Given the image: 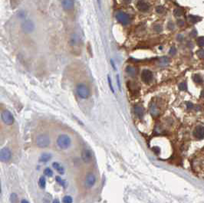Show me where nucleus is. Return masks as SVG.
<instances>
[{
    "label": "nucleus",
    "mask_w": 204,
    "mask_h": 203,
    "mask_svg": "<svg viewBox=\"0 0 204 203\" xmlns=\"http://www.w3.org/2000/svg\"><path fill=\"white\" fill-rule=\"evenodd\" d=\"M81 159L82 160L85 162V163H88L91 162V159H92V154L91 152L87 150V149H85L82 152H81Z\"/></svg>",
    "instance_id": "obj_11"
},
{
    "label": "nucleus",
    "mask_w": 204,
    "mask_h": 203,
    "mask_svg": "<svg viewBox=\"0 0 204 203\" xmlns=\"http://www.w3.org/2000/svg\"><path fill=\"white\" fill-rule=\"evenodd\" d=\"M176 40H177L178 41H182L183 40V35H182V34H178V35L176 36Z\"/></svg>",
    "instance_id": "obj_39"
},
{
    "label": "nucleus",
    "mask_w": 204,
    "mask_h": 203,
    "mask_svg": "<svg viewBox=\"0 0 204 203\" xmlns=\"http://www.w3.org/2000/svg\"><path fill=\"white\" fill-rule=\"evenodd\" d=\"M197 55L200 58H203L204 57V51L203 49H200L197 51Z\"/></svg>",
    "instance_id": "obj_32"
},
{
    "label": "nucleus",
    "mask_w": 204,
    "mask_h": 203,
    "mask_svg": "<svg viewBox=\"0 0 204 203\" xmlns=\"http://www.w3.org/2000/svg\"><path fill=\"white\" fill-rule=\"evenodd\" d=\"M44 173L45 176H49V177H51L53 176V172L50 168H46V169L44 170Z\"/></svg>",
    "instance_id": "obj_28"
},
{
    "label": "nucleus",
    "mask_w": 204,
    "mask_h": 203,
    "mask_svg": "<svg viewBox=\"0 0 204 203\" xmlns=\"http://www.w3.org/2000/svg\"><path fill=\"white\" fill-rule=\"evenodd\" d=\"M188 20H189L191 23L194 24V23H196V22H198L199 21H200V20H201V18L196 16H193V15H189V16H188Z\"/></svg>",
    "instance_id": "obj_20"
},
{
    "label": "nucleus",
    "mask_w": 204,
    "mask_h": 203,
    "mask_svg": "<svg viewBox=\"0 0 204 203\" xmlns=\"http://www.w3.org/2000/svg\"><path fill=\"white\" fill-rule=\"evenodd\" d=\"M71 139L68 135H60L57 139V144L62 150H67L71 146Z\"/></svg>",
    "instance_id": "obj_1"
},
{
    "label": "nucleus",
    "mask_w": 204,
    "mask_h": 203,
    "mask_svg": "<svg viewBox=\"0 0 204 203\" xmlns=\"http://www.w3.org/2000/svg\"><path fill=\"white\" fill-rule=\"evenodd\" d=\"M187 108H189V109H191V108L193 107V104L192 103H190V102H187Z\"/></svg>",
    "instance_id": "obj_41"
},
{
    "label": "nucleus",
    "mask_w": 204,
    "mask_h": 203,
    "mask_svg": "<svg viewBox=\"0 0 204 203\" xmlns=\"http://www.w3.org/2000/svg\"><path fill=\"white\" fill-rule=\"evenodd\" d=\"M193 81L195 83H196V84H200L203 81V79H202L201 76L200 74H194L193 77Z\"/></svg>",
    "instance_id": "obj_22"
},
{
    "label": "nucleus",
    "mask_w": 204,
    "mask_h": 203,
    "mask_svg": "<svg viewBox=\"0 0 204 203\" xmlns=\"http://www.w3.org/2000/svg\"><path fill=\"white\" fill-rule=\"evenodd\" d=\"M176 48H174V47H172L170 49V51H169V53H170V54H171V55H174V54H176Z\"/></svg>",
    "instance_id": "obj_35"
},
{
    "label": "nucleus",
    "mask_w": 204,
    "mask_h": 203,
    "mask_svg": "<svg viewBox=\"0 0 204 203\" xmlns=\"http://www.w3.org/2000/svg\"><path fill=\"white\" fill-rule=\"evenodd\" d=\"M62 201H63V202L64 203H72L73 202V199H72V198H71V196H69V195H66V196H65V197L63 198Z\"/></svg>",
    "instance_id": "obj_26"
},
{
    "label": "nucleus",
    "mask_w": 204,
    "mask_h": 203,
    "mask_svg": "<svg viewBox=\"0 0 204 203\" xmlns=\"http://www.w3.org/2000/svg\"><path fill=\"white\" fill-rule=\"evenodd\" d=\"M116 18L120 23L123 24L124 25H127L131 23V18L130 16L127 13H124L123 12H118L116 14Z\"/></svg>",
    "instance_id": "obj_4"
},
{
    "label": "nucleus",
    "mask_w": 204,
    "mask_h": 203,
    "mask_svg": "<svg viewBox=\"0 0 204 203\" xmlns=\"http://www.w3.org/2000/svg\"><path fill=\"white\" fill-rule=\"evenodd\" d=\"M153 30H154L156 32H157V33L161 32L162 30H163V27H162L161 25H160V24H155L153 26Z\"/></svg>",
    "instance_id": "obj_23"
},
{
    "label": "nucleus",
    "mask_w": 204,
    "mask_h": 203,
    "mask_svg": "<svg viewBox=\"0 0 204 203\" xmlns=\"http://www.w3.org/2000/svg\"><path fill=\"white\" fill-rule=\"evenodd\" d=\"M107 79H108V82H109V87H110L111 91H112L113 93H114V88H113V87H112L111 81V78H110V76H109V75H108V77H107Z\"/></svg>",
    "instance_id": "obj_34"
},
{
    "label": "nucleus",
    "mask_w": 204,
    "mask_h": 203,
    "mask_svg": "<svg viewBox=\"0 0 204 203\" xmlns=\"http://www.w3.org/2000/svg\"><path fill=\"white\" fill-rule=\"evenodd\" d=\"M55 179H56V181H57L58 183H60L62 186L65 187V182H64V181H62V179H61L59 176H56V178H55Z\"/></svg>",
    "instance_id": "obj_33"
},
{
    "label": "nucleus",
    "mask_w": 204,
    "mask_h": 203,
    "mask_svg": "<svg viewBox=\"0 0 204 203\" xmlns=\"http://www.w3.org/2000/svg\"><path fill=\"white\" fill-rule=\"evenodd\" d=\"M176 23H177V25H178L179 26H183V25H184V22H183V20H180V19L177 20Z\"/></svg>",
    "instance_id": "obj_40"
},
{
    "label": "nucleus",
    "mask_w": 204,
    "mask_h": 203,
    "mask_svg": "<svg viewBox=\"0 0 204 203\" xmlns=\"http://www.w3.org/2000/svg\"><path fill=\"white\" fill-rule=\"evenodd\" d=\"M152 150H153V152H155L156 154H160V149L159 147H156V146H154V147H153Z\"/></svg>",
    "instance_id": "obj_37"
},
{
    "label": "nucleus",
    "mask_w": 204,
    "mask_h": 203,
    "mask_svg": "<svg viewBox=\"0 0 204 203\" xmlns=\"http://www.w3.org/2000/svg\"><path fill=\"white\" fill-rule=\"evenodd\" d=\"M2 120L7 125H12L14 123V117L9 110H5L2 114Z\"/></svg>",
    "instance_id": "obj_5"
},
{
    "label": "nucleus",
    "mask_w": 204,
    "mask_h": 203,
    "mask_svg": "<svg viewBox=\"0 0 204 203\" xmlns=\"http://www.w3.org/2000/svg\"><path fill=\"white\" fill-rule=\"evenodd\" d=\"M38 184H39V186H40L42 188H44L45 187V185H46V181H45V177L42 176V177L39 179Z\"/></svg>",
    "instance_id": "obj_24"
},
{
    "label": "nucleus",
    "mask_w": 204,
    "mask_h": 203,
    "mask_svg": "<svg viewBox=\"0 0 204 203\" xmlns=\"http://www.w3.org/2000/svg\"><path fill=\"white\" fill-rule=\"evenodd\" d=\"M12 158V152L8 148H3L0 150V159L3 163L9 161Z\"/></svg>",
    "instance_id": "obj_6"
},
{
    "label": "nucleus",
    "mask_w": 204,
    "mask_h": 203,
    "mask_svg": "<svg viewBox=\"0 0 204 203\" xmlns=\"http://www.w3.org/2000/svg\"><path fill=\"white\" fill-rule=\"evenodd\" d=\"M10 201L12 203H16L18 201V197L17 195L15 194V193H12L11 195V197H10Z\"/></svg>",
    "instance_id": "obj_29"
},
{
    "label": "nucleus",
    "mask_w": 204,
    "mask_h": 203,
    "mask_svg": "<svg viewBox=\"0 0 204 203\" xmlns=\"http://www.w3.org/2000/svg\"><path fill=\"white\" fill-rule=\"evenodd\" d=\"M52 166L54 167V169H55L58 173H60V174H64V172H65V169H64V168L61 166V164H59L58 163H53V164H52Z\"/></svg>",
    "instance_id": "obj_16"
},
{
    "label": "nucleus",
    "mask_w": 204,
    "mask_h": 203,
    "mask_svg": "<svg viewBox=\"0 0 204 203\" xmlns=\"http://www.w3.org/2000/svg\"><path fill=\"white\" fill-rule=\"evenodd\" d=\"M21 203H29V202H28L27 200H25V199H23V200H22V201L21 202Z\"/></svg>",
    "instance_id": "obj_44"
},
{
    "label": "nucleus",
    "mask_w": 204,
    "mask_h": 203,
    "mask_svg": "<svg viewBox=\"0 0 204 203\" xmlns=\"http://www.w3.org/2000/svg\"><path fill=\"white\" fill-rule=\"evenodd\" d=\"M179 89L180 90H187V85L186 83L183 82V83H180L179 85Z\"/></svg>",
    "instance_id": "obj_30"
},
{
    "label": "nucleus",
    "mask_w": 204,
    "mask_h": 203,
    "mask_svg": "<svg viewBox=\"0 0 204 203\" xmlns=\"http://www.w3.org/2000/svg\"><path fill=\"white\" fill-rule=\"evenodd\" d=\"M189 35H190V37H196V36L197 35V32H196V29H193V30L189 33Z\"/></svg>",
    "instance_id": "obj_38"
},
{
    "label": "nucleus",
    "mask_w": 204,
    "mask_h": 203,
    "mask_svg": "<svg viewBox=\"0 0 204 203\" xmlns=\"http://www.w3.org/2000/svg\"><path fill=\"white\" fill-rule=\"evenodd\" d=\"M1 192H2V189H1V183H0V193H1Z\"/></svg>",
    "instance_id": "obj_46"
},
{
    "label": "nucleus",
    "mask_w": 204,
    "mask_h": 203,
    "mask_svg": "<svg viewBox=\"0 0 204 203\" xmlns=\"http://www.w3.org/2000/svg\"><path fill=\"white\" fill-rule=\"evenodd\" d=\"M193 135L196 138V139H203L204 137V128L202 125L200 126H197L194 131H193Z\"/></svg>",
    "instance_id": "obj_10"
},
{
    "label": "nucleus",
    "mask_w": 204,
    "mask_h": 203,
    "mask_svg": "<svg viewBox=\"0 0 204 203\" xmlns=\"http://www.w3.org/2000/svg\"><path fill=\"white\" fill-rule=\"evenodd\" d=\"M134 114H136L137 117H138L139 118H142L144 117V108L141 106L136 105L134 107Z\"/></svg>",
    "instance_id": "obj_14"
},
{
    "label": "nucleus",
    "mask_w": 204,
    "mask_h": 203,
    "mask_svg": "<svg viewBox=\"0 0 204 203\" xmlns=\"http://www.w3.org/2000/svg\"><path fill=\"white\" fill-rule=\"evenodd\" d=\"M79 41H80V39H79L78 35L76 34H73L70 37L69 42H70V45L71 46H74V45H77L78 44Z\"/></svg>",
    "instance_id": "obj_15"
},
{
    "label": "nucleus",
    "mask_w": 204,
    "mask_h": 203,
    "mask_svg": "<svg viewBox=\"0 0 204 203\" xmlns=\"http://www.w3.org/2000/svg\"><path fill=\"white\" fill-rule=\"evenodd\" d=\"M137 8L141 12H147L149 10V5L143 0H140L137 3Z\"/></svg>",
    "instance_id": "obj_13"
},
{
    "label": "nucleus",
    "mask_w": 204,
    "mask_h": 203,
    "mask_svg": "<svg viewBox=\"0 0 204 203\" xmlns=\"http://www.w3.org/2000/svg\"><path fill=\"white\" fill-rule=\"evenodd\" d=\"M36 144L40 148H45L50 144V138L46 134H41L36 138Z\"/></svg>",
    "instance_id": "obj_2"
},
{
    "label": "nucleus",
    "mask_w": 204,
    "mask_h": 203,
    "mask_svg": "<svg viewBox=\"0 0 204 203\" xmlns=\"http://www.w3.org/2000/svg\"><path fill=\"white\" fill-rule=\"evenodd\" d=\"M35 29L34 23L31 20H27L22 24V29L26 33L32 32Z\"/></svg>",
    "instance_id": "obj_9"
},
{
    "label": "nucleus",
    "mask_w": 204,
    "mask_h": 203,
    "mask_svg": "<svg viewBox=\"0 0 204 203\" xmlns=\"http://www.w3.org/2000/svg\"><path fill=\"white\" fill-rule=\"evenodd\" d=\"M150 113L151 114L153 117H157L159 114V110L157 109V106L154 103H152L150 107Z\"/></svg>",
    "instance_id": "obj_19"
},
{
    "label": "nucleus",
    "mask_w": 204,
    "mask_h": 203,
    "mask_svg": "<svg viewBox=\"0 0 204 203\" xmlns=\"http://www.w3.org/2000/svg\"><path fill=\"white\" fill-rule=\"evenodd\" d=\"M51 159V154H49V153H43V154L41 156L39 160H40V162H42V163H47V162H49Z\"/></svg>",
    "instance_id": "obj_18"
},
{
    "label": "nucleus",
    "mask_w": 204,
    "mask_h": 203,
    "mask_svg": "<svg viewBox=\"0 0 204 203\" xmlns=\"http://www.w3.org/2000/svg\"><path fill=\"white\" fill-rule=\"evenodd\" d=\"M126 72L127 73L128 75H130L131 77H134L137 74V69L134 67L128 66L126 68Z\"/></svg>",
    "instance_id": "obj_17"
},
{
    "label": "nucleus",
    "mask_w": 204,
    "mask_h": 203,
    "mask_svg": "<svg viewBox=\"0 0 204 203\" xmlns=\"http://www.w3.org/2000/svg\"><path fill=\"white\" fill-rule=\"evenodd\" d=\"M124 2L127 3V4H128V3H130V2H131V0H124Z\"/></svg>",
    "instance_id": "obj_43"
},
{
    "label": "nucleus",
    "mask_w": 204,
    "mask_h": 203,
    "mask_svg": "<svg viewBox=\"0 0 204 203\" xmlns=\"http://www.w3.org/2000/svg\"><path fill=\"white\" fill-rule=\"evenodd\" d=\"M197 45H198V46H200V47H201V48H203V47L204 38L203 37V36L200 37V38L197 39Z\"/></svg>",
    "instance_id": "obj_27"
},
{
    "label": "nucleus",
    "mask_w": 204,
    "mask_h": 203,
    "mask_svg": "<svg viewBox=\"0 0 204 203\" xmlns=\"http://www.w3.org/2000/svg\"><path fill=\"white\" fill-rule=\"evenodd\" d=\"M167 28L169 29V30H173L174 29V24L170 22L167 25Z\"/></svg>",
    "instance_id": "obj_36"
},
{
    "label": "nucleus",
    "mask_w": 204,
    "mask_h": 203,
    "mask_svg": "<svg viewBox=\"0 0 204 203\" xmlns=\"http://www.w3.org/2000/svg\"><path fill=\"white\" fill-rule=\"evenodd\" d=\"M117 81H118V87L120 89V84L119 82V76H118V75H117Z\"/></svg>",
    "instance_id": "obj_42"
},
{
    "label": "nucleus",
    "mask_w": 204,
    "mask_h": 203,
    "mask_svg": "<svg viewBox=\"0 0 204 203\" xmlns=\"http://www.w3.org/2000/svg\"><path fill=\"white\" fill-rule=\"evenodd\" d=\"M153 78V73H152L150 70L144 69V70L142 71L141 78H142V81H143L144 83H146V84H150V83L152 81Z\"/></svg>",
    "instance_id": "obj_7"
},
{
    "label": "nucleus",
    "mask_w": 204,
    "mask_h": 203,
    "mask_svg": "<svg viewBox=\"0 0 204 203\" xmlns=\"http://www.w3.org/2000/svg\"><path fill=\"white\" fill-rule=\"evenodd\" d=\"M53 203H60V202H59L58 199H55V200L53 201Z\"/></svg>",
    "instance_id": "obj_45"
},
{
    "label": "nucleus",
    "mask_w": 204,
    "mask_h": 203,
    "mask_svg": "<svg viewBox=\"0 0 204 203\" xmlns=\"http://www.w3.org/2000/svg\"><path fill=\"white\" fill-rule=\"evenodd\" d=\"M174 15L176 16H177V17H180V16H181L183 14V10L181 9H176L175 10H174Z\"/></svg>",
    "instance_id": "obj_25"
},
{
    "label": "nucleus",
    "mask_w": 204,
    "mask_h": 203,
    "mask_svg": "<svg viewBox=\"0 0 204 203\" xmlns=\"http://www.w3.org/2000/svg\"><path fill=\"white\" fill-rule=\"evenodd\" d=\"M77 93L82 99H87L90 96V90L87 86L84 84H80L77 86Z\"/></svg>",
    "instance_id": "obj_3"
},
{
    "label": "nucleus",
    "mask_w": 204,
    "mask_h": 203,
    "mask_svg": "<svg viewBox=\"0 0 204 203\" xmlns=\"http://www.w3.org/2000/svg\"><path fill=\"white\" fill-rule=\"evenodd\" d=\"M95 183H96L95 176L91 172L87 173V175L86 176V178H85V186H86V187L87 188H91V187L94 186Z\"/></svg>",
    "instance_id": "obj_8"
},
{
    "label": "nucleus",
    "mask_w": 204,
    "mask_h": 203,
    "mask_svg": "<svg viewBox=\"0 0 204 203\" xmlns=\"http://www.w3.org/2000/svg\"><path fill=\"white\" fill-rule=\"evenodd\" d=\"M62 5L66 11L71 10L74 8V0H62Z\"/></svg>",
    "instance_id": "obj_12"
},
{
    "label": "nucleus",
    "mask_w": 204,
    "mask_h": 203,
    "mask_svg": "<svg viewBox=\"0 0 204 203\" xmlns=\"http://www.w3.org/2000/svg\"><path fill=\"white\" fill-rule=\"evenodd\" d=\"M156 12L159 14H162L164 12V8L161 5H158L157 8H156Z\"/></svg>",
    "instance_id": "obj_31"
},
{
    "label": "nucleus",
    "mask_w": 204,
    "mask_h": 203,
    "mask_svg": "<svg viewBox=\"0 0 204 203\" xmlns=\"http://www.w3.org/2000/svg\"><path fill=\"white\" fill-rule=\"evenodd\" d=\"M169 63H170V59H169L167 57H166V56H164V57H162V58L160 59V65H162V66H166V65H167Z\"/></svg>",
    "instance_id": "obj_21"
}]
</instances>
